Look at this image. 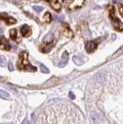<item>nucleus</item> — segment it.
<instances>
[{
  "label": "nucleus",
  "instance_id": "obj_1",
  "mask_svg": "<svg viewBox=\"0 0 123 124\" xmlns=\"http://www.w3.org/2000/svg\"><path fill=\"white\" fill-rule=\"evenodd\" d=\"M20 67L22 68H26L27 70H33L36 71V68H34L33 66L30 65L29 62L28 61V54L26 52H22L21 55L20 56Z\"/></svg>",
  "mask_w": 123,
  "mask_h": 124
},
{
  "label": "nucleus",
  "instance_id": "obj_2",
  "mask_svg": "<svg viewBox=\"0 0 123 124\" xmlns=\"http://www.w3.org/2000/svg\"><path fill=\"white\" fill-rule=\"evenodd\" d=\"M85 0H63L64 6L70 9H75L81 7Z\"/></svg>",
  "mask_w": 123,
  "mask_h": 124
},
{
  "label": "nucleus",
  "instance_id": "obj_3",
  "mask_svg": "<svg viewBox=\"0 0 123 124\" xmlns=\"http://www.w3.org/2000/svg\"><path fill=\"white\" fill-rule=\"evenodd\" d=\"M10 47L11 45L9 40L4 36H2L0 37V48L4 50H9Z\"/></svg>",
  "mask_w": 123,
  "mask_h": 124
},
{
  "label": "nucleus",
  "instance_id": "obj_4",
  "mask_svg": "<svg viewBox=\"0 0 123 124\" xmlns=\"http://www.w3.org/2000/svg\"><path fill=\"white\" fill-rule=\"evenodd\" d=\"M0 18H1L2 19H3L4 21H6V23H7V24H15V23H16V20L14 18L11 17V16H9L8 15H7L6 13H2L0 14Z\"/></svg>",
  "mask_w": 123,
  "mask_h": 124
},
{
  "label": "nucleus",
  "instance_id": "obj_5",
  "mask_svg": "<svg viewBox=\"0 0 123 124\" xmlns=\"http://www.w3.org/2000/svg\"><path fill=\"white\" fill-rule=\"evenodd\" d=\"M97 47V44L94 41H88L85 44V50L87 53H91Z\"/></svg>",
  "mask_w": 123,
  "mask_h": 124
},
{
  "label": "nucleus",
  "instance_id": "obj_6",
  "mask_svg": "<svg viewBox=\"0 0 123 124\" xmlns=\"http://www.w3.org/2000/svg\"><path fill=\"white\" fill-rule=\"evenodd\" d=\"M47 2H48L50 4H51V7L53 9L59 12L61 9V5L60 4V2L57 1V0H46Z\"/></svg>",
  "mask_w": 123,
  "mask_h": 124
},
{
  "label": "nucleus",
  "instance_id": "obj_7",
  "mask_svg": "<svg viewBox=\"0 0 123 124\" xmlns=\"http://www.w3.org/2000/svg\"><path fill=\"white\" fill-rule=\"evenodd\" d=\"M31 29L29 28L28 26L23 25L21 27V34L23 37H29L31 34Z\"/></svg>",
  "mask_w": 123,
  "mask_h": 124
},
{
  "label": "nucleus",
  "instance_id": "obj_8",
  "mask_svg": "<svg viewBox=\"0 0 123 124\" xmlns=\"http://www.w3.org/2000/svg\"><path fill=\"white\" fill-rule=\"evenodd\" d=\"M55 44V41H52V42H49L47 44H46L43 46H42V50L43 52L47 53L49 51H51V49L53 48V46Z\"/></svg>",
  "mask_w": 123,
  "mask_h": 124
},
{
  "label": "nucleus",
  "instance_id": "obj_9",
  "mask_svg": "<svg viewBox=\"0 0 123 124\" xmlns=\"http://www.w3.org/2000/svg\"><path fill=\"white\" fill-rule=\"evenodd\" d=\"M67 61H68V54L67 52L65 51L63 54V57H62V60L60 61L59 63V67L60 68H63L64 67L65 65L67 64Z\"/></svg>",
  "mask_w": 123,
  "mask_h": 124
},
{
  "label": "nucleus",
  "instance_id": "obj_10",
  "mask_svg": "<svg viewBox=\"0 0 123 124\" xmlns=\"http://www.w3.org/2000/svg\"><path fill=\"white\" fill-rule=\"evenodd\" d=\"M84 59H86V58L80 56H74L73 57V61H74V62L77 65H82L84 63V61H85Z\"/></svg>",
  "mask_w": 123,
  "mask_h": 124
},
{
  "label": "nucleus",
  "instance_id": "obj_11",
  "mask_svg": "<svg viewBox=\"0 0 123 124\" xmlns=\"http://www.w3.org/2000/svg\"><path fill=\"white\" fill-rule=\"evenodd\" d=\"M110 16H111V20H112V22H113L114 24H115V23H116V26H120V21H119L118 19H117V17L115 16L113 9L111 11Z\"/></svg>",
  "mask_w": 123,
  "mask_h": 124
},
{
  "label": "nucleus",
  "instance_id": "obj_12",
  "mask_svg": "<svg viewBox=\"0 0 123 124\" xmlns=\"http://www.w3.org/2000/svg\"><path fill=\"white\" fill-rule=\"evenodd\" d=\"M63 33H64V34L65 35V36L67 37H70V38L73 37V36H74V33H73V32L70 29L64 28V30H63Z\"/></svg>",
  "mask_w": 123,
  "mask_h": 124
},
{
  "label": "nucleus",
  "instance_id": "obj_13",
  "mask_svg": "<svg viewBox=\"0 0 123 124\" xmlns=\"http://www.w3.org/2000/svg\"><path fill=\"white\" fill-rule=\"evenodd\" d=\"M9 35L12 40H15L17 37V30L16 29H12L9 31Z\"/></svg>",
  "mask_w": 123,
  "mask_h": 124
},
{
  "label": "nucleus",
  "instance_id": "obj_14",
  "mask_svg": "<svg viewBox=\"0 0 123 124\" xmlns=\"http://www.w3.org/2000/svg\"><path fill=\"white\" fill-rule=\"evenodd\" d=\"M43 19L46 23H51L52 19V16L50 13H46L43 16Z\"/></svg>",
  "mask_w": 123,
  "mask_h": 124
},
{
  "label": "nucleus",
  "instance_id": "obj_15",
  "mask_svg": "<svg viewBox=\"0 0 123 124\" xmlns=\"http://www.w3.org/2000/svg\"><path fill=\"white\" fill-rule=\"evenodd\" d=\"M0 97L2 99H8L9 98V94L4 90H0Z\"/></svg>",
  "mask_w": 123,
  "mask_h": 124
},
{
  "label": "nucleus",
  "instance_id": "obj_16",
  "mask_svg": "<svg viewBox=\"0 0 123 124\" xmlns=\"http://www.w3.org/2000/svg\"><path fill=\"white\" fill-rule=\"evenodd\" d=\"M6 59L4 56H0V66H2V67H5L6 65Z\"/></svg>",
  "mask_w": 123,
  "mask_h": 124
},
{
  "label": "nucleus",
  "instance_id": "obj_17",
  "mask_svg": "<svg viewBox=\"0 0 123 124\" xmlns=\"http://www.w3.org/2000/svg\"><path fill=\"white\" fill-rule=\"evenodd\" d=\"M40 70H41V72H43V73H50V70L47 68V67H46L44 64L40 65Z\"/></svg>",
  "mask_w": 123,
  "mask_h": 124
},
{
  "label": "nucleus",
  "instance_id": "obj_18",
  "mask_svg": "<svg viewBox=\"0 0 123 124\" xmlns=\"http://www.w3.org/2000/svg\"><path fill=\"white\" fill-rule=\"evenodd\" d=\"M118 11L119 13L122 16V17H123V6L122 4H118Z\"/></svg>",
  "mask_w": 123,
  "mask_h": 124
},
{
  "label": "nucleus",
  "instance_id": "obj_19",
  "mask_svg": "<svg viewBox=\"0 0 123 124\" xmlns=\"http://www.w3.org/2000/svg\"><path fill=\"white\" fill-rule=\"evenodd\" d=\"M33 9L36 10V12H41V11H43V8L42 6H33Z\"/></svg>",
  "mask_w": 123,
  "mask_h": 124
},
{
  "label": "nucleus",
  "instance_id": "obj_20",
  "mask_svg": "<svg viewBox=\"0 0 123 124\" xmlns=\"http://www.w3.org/2000/svg\"><path fill=\"white\" fill-rule=\"evenodd\" d=\"M69 97H70V99H75L74 93L73 92H70V93H69Z\"/></svg>",
  "mask_w": 123,
  "mask_h": 124
},
{
  "label": "nucleus",
  "instance_id": "obj_21",
  "mask_svg": "<svg viewBox=\"0 0 123 124\" xmlns=\"http://www.w3.org/2000/svg\"><path fill=\"white\" fill-rule=\"evenodd\" d=\"M9 71H13L14 70V67L12 64V62H9Z\"/></svg>",
  "mask_w": 123,
  "mask_h": 124
},
{
  "label": "nucleus",
  "instance_id": "obj_22",
  "mask_svg": "<svg viewBox=\"0 0 123 124\" xmlns=\"http://www.w3.org/2000/svg\"><path fill=\"white\" fill-rule=\"evenodd\" d=\"M60 16H54V19L55 20H57V21H60V20H63L64 19V16H62L61 18H60Z\"/></svg>",
  "mask_w": 123,
  "mask_h": 124
},
{
  "label": "nucleus",
  "instance_id": "obj_23",
  "mask_svg": "<svg viewBox=\"0 0 123 124\" xmlns=\"http://www.w3.org/2000/svg\"><path fill=\"white\" fill-rule=\"evenodd\" d=\"M22 124H29V121H28L27 119H25V120H24V122L22 123Z\"/></svg>",
  "mask_w": 123,
  "mask_h": 124
},
{
  "label": "nucleus",
  "instance_id": "obj_24",
  "mask_svg": "<svg viewBox=\"0 0 123 124\" xmlns=\"http://www.w3.org/2000/svg\"><path fill=\"white\" fill-rule=\"evenodd\" d=\"M3 80H4V78L2 77V76H0V81H3Z\"/></svg>",
  "mask_w": 123,
  "mask_h": 124
},
{
  "label": "nucleus",
  "instance_id": "obj_25",
  "mask_svg": "<svg viewBox=\"0 0 123 124\" xmlns=\"http://www.w3.org/2000/svg\"><path fill=\"white\" fill-rule=\"evenodd\" d=\"M2 31H3V30H2V28H0V34L2 33Z\"/></svg>",
  "mask_w": 123,
  "mask_h": 124
}]
</instances>
